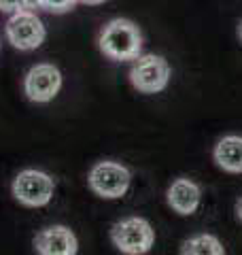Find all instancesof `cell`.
Wrapping results in <instances>:
<instances>
[{
	"instance_id": "obj_1",
	"label": "cell",
	"mask_w": 242,
	"mask_h": 255,
	"mask_svg": "<svg viewBox=\"0 0 242 255\" xmlns=\"http://www.w3.org/2000/svg\"><path fill=\"white\" fill-rule=\"evenodd\" d=\"M100 51L111 60H136L142 49V34L134 21L117 17L102 28L98 36Z\"/></svg>"
},
{
	"instance_id": "obj_2",
	"label": "cell",
	"mask_w": 242,
	"mask_h": 255,
	"mask_svg": "<svg viewBox=\"0 0 242 255\" xmlns=\"http://www.w3.org/2000/svg\"><path fill=\"white\" fill-rule=\"evenodd\" d=\"M111 241L121 253L142 255L149 253L155 243V232L151 223L142 217H125L117 221L111 230Z\"/></svg>"
},
{
	"instance_id": "obj_3",
	"label": "cell",
	"mask_w": 242,
	"mask_h": 255,
	"mask_svg": "<svg viewBox=\"0 0 242 255\" xmlns=\"http://www.w3.org/2000/svg\"><path fill=\"white\" fill-rule=\"evenodd\" d=\"M170 64L166 58L155 53L138 55L132 64L130 81L140 94H159L170 83Z\"/></svg>"
},
{
	"instance_id": "obj_4",
	"label": "cell",
	"mask_w": 242,
	"mask_h": 255,
	"mask_svg": "<svg viewBox=\"0 0 242 255\" xmlns=\"http://www.w3.org/2000/svg\"><path fill=\"white\" fill-rule=\"evenodd\" d=\"M87 183H90V187L96 196L104 198V200H117V198L127 194L132 183V174L123 164L104 159V162H98L90 170Z\"/></svg>"
},
{
	"instance_id": "obj_5",
	"label": "cell",
	"mask_w": 242,
	"mask_h": 255,
	"mask_svg": "<svg viewBox=\"0 0 242 255\" xmlns=\"http://www.w3.org/2000/svg\"><path fill=\"white\" fill-rule=\"evenodd\" d=\"M55 183L43 170H21L13 181V196L23 206H45L51 202Z\"/></svg>"
},
{
	"instance_id": "obj_6",
	"label": "cell",
	"mask_w": 242,
	"mask_h": 255,
	"mask_svg": "<svg viewBox=\"0 0 242 255\" xmlns=\"http://www.w3.org/2000/svg\"><path fill=\"white\" fill-rule=\"evenodd\" d=\"M45 36L47 32L43 21L28 9L15 11L11 15V19L6 21V38H9V43L13 47H17L21 51H30L40 47Z\"/></svg>"
},
{
	"instance_id": "obj_7",
	"label": "cell",
	"mask_w": 242,
	"mask_h": 255,
	"mask_svg": "<svg viewBox=\"0 0 242 255\" xmlns=\"http://www.w3.org/2000/svg\"><path fill=\"white\" fill-rule=\"evenodd\" d=\"M62 87V73L53 64H36L32 66L23 81V90L32 102H45L53 100Z\"/></svg>"
},
{
	"instance_id": "obj_8",
	"label": "cell",
	"mask_w": 242,
	"mask_h": 255,
	"mask_svg": "<svg viewBox=\"0 0 242 255\" xmlns=\"http://www.w3.org/2000/svg\"><path fill=\"white\" fill-rule=\"evenodd\" d=\"M166 202L176 215L187 217V215H193L200 209L202 189L196 181H191L187 177H179L170 183V187H168Z\"/></svg>"
},
{
	"instance_id": "obj_9",
	"label": "cell",
	"mask_w": 242,
	"mask_h": 255,
	"mask_svg": "<svg viewBox=\"0 0 242 255\" xmlns=\"http://www.w3.org/2000/svg\"><path fill=\"white\" fill-rule=\"evenodd\" d=\"M34 249L43 255H75L79 243L66 226H51L34 236Z\"/></svg>"
},
{
	"instance_id": "obj_10",
	"label": "cell",
	"mask_w": 242,
	"mask_h": 255,
	"mask_svg": "<svg viewBox=\"0 0 242 255\" xmlns=\"http://www.w3.org/2000/svg\"><path fill=\"white\" fill-rule=\"evenodd\" d=\"M213 159L223 172L242 174V136L228 134L219 138L213 149Z\"/></svg>"
},
{
	"instance_id": "obj_11",
	"label": "cell",
	"mask_w": 242,
	"mask_h": 255,
	"mask_svg": "<svg viewBox=\"0 0 242 255\" xmlns=\"http://www.w3.org/2000/svg\"><path fill=\"white\" fill-rule=\"evenodd\" d=\"M181 253L183 255H225V247L217 236L204 232L183 241Z\"/></svg>"
},
{
	"instance_id": "obj_12",
	"label": "cell",
	"mask_w": 242,
	"mask_h": 255,
	"mask_svg": "<svg viewBox=\"0 0 242 255\" xmlns=\"http://www.w3.org/2000/svg\"><path fill=\"white\" fill-rule=\"evenodd\" d=\"M77 2L79 0H43V9L53 13H64V11H70Z\"/></svg>"
},
{
	"instance_id": "obj_13",
	"label": "cell",
	"mask_w": 242,
	"mask_h": 255,
	"mask_svg": "<svg viewBox=\"0 0 242 255\" xmlns=\"http://www.w3.org/2000/svg\"><path fill=\"white\" fill-rule=\"evenodd\" d=\"M23 9V0H0V11L4 13H15Z\"/></svg>"
},
{
	"instance_id": "obj_14",
	"label": "cell",
	"mask_w": 242,
	"mask_h": 255,
	"mask_svg": "<svg viewBox=\"0 0 242 255\" xmlns=\"http://www.w3.org/2000/svg\"><path fill=\"white\" fill-rule=\"evenodd\" d=\"M43 0H23V9H40Z\"/></svg>"
},
{
	"instance_id": "obj_15",
	"label": "cell",
	"mask_w": 242,
	"mask_h": 255,
	"mask_svg": "<svg viewBox=\"0 0 242 255\" xmlns=\"http://www.w3.org/2000/svg\"><path fill=\"white\" fill-rule=\"evenodd\" d=\"M236 215H238V219H240V223H242V198L236 202Z\"/></svg>"
},
{
	"instance_id": "obj_16",
	"label": "cell",
	"mask_w": 242,
	"mask_h": 255,
	"mask_svg": "<svg viewBox=\"0 0 242 255\" xmlns=\"http://www.w3.org/2000/svg\"><path fill=\"white\" fill-rule=\"evenodd\" d=\"M79 2H83V4H102V2H107V0H79Z\"/></svg>"
},
{
	"instance_id": "obj_17",
	"label": "cell",
	"mask_w": 242,
	"mask_h": 255,
	"mask_svg": "<svg viewBox=\"0 0 242 255\" xmlns=\"http://www.w3.org/2000/svg\"><path fill=\"white\" fill-rule=\"evenodd\" d=\"M238 38H240V43H242V21L238 23Z\"/></svg>"
}]
</instances>
